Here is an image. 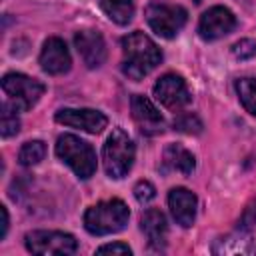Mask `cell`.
Returning <instances> with one entry per match:
<instances>
[{
  "mask_svg": "<svg viewBox=\"0 0 256 256\" xmlns=\"http://www.w3.org/2000/svg\"><path fill=\"white\" fill-rule=\"evenodd\" d=\"M252 226H256V198L244 208L240 220H238V228L240 230H250Z\"/></svg>",
  "mask_w": 256,
  "mask_h": 256,
  "instance_id": "obj_25",
  "label": "cell"
},
{
  "mask_svg": "<svg viewBox=\"0 0 256 256\" xmlns=\"http://www.w3.org/2000/svg\"><path fill=\"white\" fill-rule=\"evenodd\" d=\"M100 6L106 12V16L120 26L128 24L134 16V2L132 0H100Z\"/></svg>",
  "mask_w": 256,
  "mask_h": 256,
  "instance_id": "obj_18",
  "label": "cell"
},
{
  "mask_svg": "<svg viewBox=\"0 0 256 256\" xmlns=\"http://www.w3.org/2000/svg\"><path fill=\"white\" fill-rule=\"evenodd\" d=\"M154 96L158 102L170 110H180L192 100V94L188 90V84L178 74H164L154 84Z\"/></svg>",
  "mask_w": 256,
  "mask_h": 256,
  "instance_id": "obj_8",
  "label": "cell"
},
{
  "mask_svg": "<svg viewBox=\"0 0 256 256\" xmlns=\"http://www.w3.org/2000/svg\"><path fill=\"white\" fill-rule=\"evenodd\" d=\"M2 90L8 96L6 102H10L18 112H26L44 94V84L38 82L36 78L26 76V74L10 72L2 78Z\"/></svg>",
  "mask_w": 256,
  "mask_h": 256,
  "instance_id": "obj_5",
  "label": "cell"
},
{
  "mask_svg": "<svg viewBox=\"0 0 256 256\" xmlns=\"http://www.w3.org/2000/svg\"><path fill=\"white\" fill-rule=\"evenodd\" d=\"M74 46H76L82 62L88 68H98V66L104 64V60H106V42H104L100 32L90 30V28L76 32Z\"/></svg>",
  "mask_w": 256,
  "mask_h": 256,
  "instance_id": "obj_11",
  "label": "cell"
},
{
  "mask_svg": "<svg viewBox=\"0 0 256 256\" xmlns=\"http://www.w3.org/2000/svg\"><path fill=\"white\" fill-rule=\"evenodd\" d=\"M236 92L242 106L256 116V78H240L236 82Z\"/></svg>",
  "mask_w": 256,
  "mask_h": 256,
  "instance_id": "obj_20",
  "label": "cell"
},
{
  "mask_svg": "<svg viewBox=\"0 0 256 256\" xmlns=\"http://www.w3.org/2000/svg\"><path fill=\"white\" fill-rule=\"evenodd\" d=\"M236 26V16L224 8V6H212L200 16L198 22V34L204 40H218L226 34H230Z\"/></svg>",
  "mask_w": 256,
  "mask_h": 256,
  "instance_id": "obj_10",
  "label": "cell"
},
{
  "mask_svg": "<svg viewBox=\"0 0 256 256\" xmlns=\"http://www.w3.org/2000/svg\"><path fill=\"white\" fill-rule=\"evenodd\" d=\"M134 196L140 204H148L156 198V188L152 186V182L148 180H140L136 186H134Z\"/></svg>",
  "mask_w": 256,
  "mask_h": 256,
  "instance_id": "obj_23",
  "label": "cell"
},
{
  "mask_svg": "<svg viewBox=\"0 0 256 256\" xmlns=\"http://www.w3.org/2000/svg\"><path fill=\"white\" fill-rule=\"evenodd\" d=\"M164 166L170 168V170H176V172H180L184 176H190L194 172V168H196V158L184 146L168 144L164 148Z\"/></svg>",
  "mask_w": 256,
  "mask_h": 256,
  "instance_id": "obj_17",
  "label": "cell"
},
{
  "mask_svg": "<svg viewBox=\"0 0 256 256\" xmlns=\"http://www.w3.org/2000/svg\"><path fill=\"white\" fill-rule=\"evenodd\" d=\"M140 228L146 234L148 242L152 246H162L166 240V232H168V224H166V216L156 210V208H148L142 218H140Z\"/></svg>",
  "mask_w": 256,
  "mask_h": 256,
  "instance_id": "obj_16",
  "label": "cell"
},
{
  "mask_svg": "<svg viewBox=\"0 0 256 256\" xmlns=\"http://www.w3.org/2000/svg\"><path fill=\"white\" fill-rule=\"evenodd\" d=\"M56 154L82 180H88L96 172V152H94V148L86 140H82L74 134H62L58 138Z\"/></svg>",
  "mask_w": 256,
  "mask_h": 256,
  "instance_id": "obj_3",
  "label": "cell"
},
{
  "mask_svg": "<svg viewBox=\"0 0 256 256\" xmlns=\"http://www.w3.org/2000/svg\"><path fill=\"white\" fill-rule=\"evenodd\" d=\"M24 242H26V248L32 254H42V256H70L78 248L76 238L72 234L60 232V230L28 232Z\"/></svg>",
  "mask_w": 256,
  "mask_h": 256,
  "instance_id": "obj_6",
  "label": "cell"
},
{
  "mask_svg": "<svg viewBox=\"0 0 256 256\" xmlns=\"http://www.w3.org/2000/svg\"><path fill=\"white\" fill-rule=\"evenodd\" d=\"M172 126H174V130L184 132V134H200L202 128H204L202 120H200L196 114H192V112H182V114H178V116L174 118Z\"/></svg>",
  "mask_w": 256,
  "mask_h": 256,
  "instance_id": "obj_22",
  "label": "cell"
},
{
  "mask_svg": "<svg viewBox=\"0 0 256 256\" xmlns=\"http://www.w3.org/2000/svg\"><path fill=\"white\" fill-rule=\"evenodd\" d=\"M20 130V120H18V110L10 104L4 102L2 104V120H0V134L4 138H10L14 134H18Z\"/></svg>",
  "mask_w": 256,
  "mask_h": 256,
  "instance_id": "obj_21",
  "label": "cell"
},
{
  "mask_svg": "<svg viewBox=\"0 0 256 256\" xmlns=\"http://www.w3.org/2000/svg\"><path fill=\"white\" fill-rule=\"evenodd\" d=\"M144 16H146L148 26L162 38H174L188 20V12L182 6L164 4V2L148 4Z\"/></svg>",
  "mask_w": 256,
  "mask_h": 256,
  "instance_id": "obj_7",
  "label": "cell"
},
{
  "mask_svg": "<svg viewBox=\"0 0 256 256\" xmlns=\"http://www.w3.org/2000/svg\"><path fill=\"white\" fill-rule=\"evenodd\" d=\"M128 218H130L128 206L122 200L112 198L98 202L84 212V228L94 236H106L124 230Z\"/></svg>",
  "mask_w": 256,
  "mask_h": 256,
  "instance_id": "obj_2",
  "label": "cell"
},
{
  "mask_svg": "<svg viewBox=\"0 0 256 256\" xmlns=\"http://www.w3.org/2000/svg\"><path fill=\"white\" fill-rule=\"evenodd\" d=\"M212 254L216 256H256V242L248 230H240L220 236L212 244Z\"/></svg>",
  "mask_w": 256,
  "mask_h": 256,
  "instance_id": "obj_14",
  "label": "cell"
},
{
  "mask_svg": "<svg viewBox=\"0 0 256 256\" xmlns=\"http://www.w3.org/2000/svg\"><path fill=\"white\" fill-rule=\"evenodd\" d=\"M56 122L84 130L88 134H100L106 128L108 118L100 110H92V108H62L56 112Z\"/></svg>",
  "mask_w": 256,
  "mask_h": 256,
  "instance_id": "obj_9",
  "label": "cell"
},
{
  "mask_svg": "<svg viewBox=\"0 0 256 256\" xmlns=\"http://www.w3.org/2000/svg\"><path fill=\"white\" fill-rule=\"evenodd\" d=\"M196 196L188 188H172L168 194V206L174 220L182 228H190L196 220Z\"/></svg>",
  "mask_w": 256,
  "mask_h": 256,
  "instance_id": "obj_15",
  "label": "cell"
},
{
  "mask_svg": "<svg viewBox=\"0 0 256 256\" xmlns=\"http://www.w3.org/2000/svg\"><path fill=\"white\" fill-rule=\"evenodd\" d=\"M44 156H46V144L42 140H30L18 152V160L22 166H36L38 162L44 160Z\"/></svg>",
  "mask_w": 256,
  "mask_h": 256,
  "instance_id": "obj_19",
  "label": "cell"
},
{
  "mask_svg": "<svg viewBox=\"0 0 256 256\" xmlns=\"http://www.w3.org/2000/svg\"><path fill=\"white\" fill-rule=\"evenodd\" d=\"M232 54L240 60H248V58L256 56V42L250 40V38H244V40H240L232 46Z\"/></svg>",
  "mask_w": 256,
  "mask_h": 256,
  "instance_id": "obj_24",
  "label": "cell"
},
{
  "mask_svg": "<svg viewBox=\"0 0 256 256\" xmlns=\"http://www.w3.org/2000/svg\"><path fill=\"white\" fill-rule=\"evenodd\" d=\"M0 214H2V222H0V240H2L8 232V210L4 206H0Z\"/></svg>",
  "mask_w": 256,
  "mask_h": 256,
  "instance_id": "obj_27",
  "label": "cell"
},
{
  "mask_svg": "<svg viewBox=\"0 0 256 256\" xmlns=\"http://www.w3.org/2000/svg\"><path fill=\"white\" fill-rule=\"evenodd\" d=\"M130 110H132V118L136 120V124L144 134H158L164 130V118L160 110L146 96L134 94L130 100Z\"/></svg>",
  "mask_w": 256,
  "mask_h": 256,
  "instance_id": "obj_13",
  "label": "cell"
},
{
  "mask_svg": "<svg viewBox=\"0 0 256 256\" xmlns=\"http://www.w3.org/2000/svg\"><path fill=\"white\" fill-rule=\"evenodd\" d=\"M70 64H72V58H70V52L64 44V40L52 36L44 42L42 46V52H40V66L44 72L48 74H64L70 70Z\"/></svg>",
  "mask_w": 256,
  "mask_h": 256,
  "instance_id": "obj_12",
  "label": "cell"
},
{
  "mask_svg": "<svg viewBox=\"0 0 256 256\" xmlns=\"http://www.w3.org/2000/svg\"><path fill=\"white\" fill-rule=\"evenodd\" d=\"M192 2H194V4H200V2H202V0H192Z\"/></svg>",
  "mask_w": 256,
  "mask_h": 256,
  "instance_id": "obj_28",
  "label": "cell"
},
{
  "mask_svg": "<svg viewBox=\"0 0 256 256\" xmlns=\"http://www.w3.org/2000/svg\"><path fill=\"white\" fill-rule=\"evenodd\" d=\"M136 148L130 136L122 128H114L104 144L102 150V160H104V170L110 178H124L132 164H134Z\"/></svg>",
  "mask_w": 256,
  "mask_h": 256,
  "instance_id": "obj_4",
  "label": "cell"
},
{
  "mask_svg": "<svg viewBox=\"0 0 256 256\" xmlns=\"http://www.w3.org/2000/svg\"><path fill=\"white\" fill-rule=\"evenodd\" d=\"M122 52H124L122 72L132 80H142L162 62L160 48L144 32H132L124 36Z\"/></svg>",
  "mask_w": 256,
  "mask_h": 256,
  "instance_id": "obj_1",
  "label": "cell"
},
{
  "mask_svg": "<svg viewBox=\"0 0 256 256\" xmlns=\"http://www.w3.org/2000/svg\"><path fill=\"white\" fill-rule=\"evenodd\" d=\"M96 254H120V256H130L132 254V250L126 246V244H122V242H114V244H104V246H100L98 250H96Z\"/></svg>",
  "mask_w": 256,
  "mask_h": 256,
  "instance_id": "obj_26",
  "label": "cell"
}]
</instances>
